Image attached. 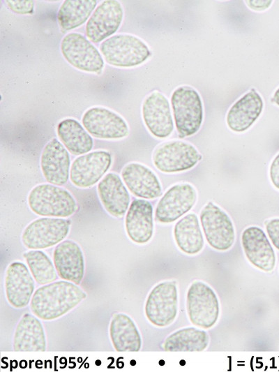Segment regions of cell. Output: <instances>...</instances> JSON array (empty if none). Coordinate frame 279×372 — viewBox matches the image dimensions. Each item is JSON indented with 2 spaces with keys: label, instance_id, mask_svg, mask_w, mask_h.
Returning <instances> with one entry per match:
<instances>
[{
  "label": "cell",
  "instance_id": "1",
  "mask_svg": "<svg viewBox=\"0 0 279 372\" xmlns=\"http://www.w3.org/2000/svg\"><path fill=\"white\" fill-rule=\"evenodd\" d=\"M86 297V292L77 285L59 281L38 288L31 297L30 308L39 319L53 320L74 308Z\"/></svg>",
  "mask_w": 279,
  "mask_h": 372
},
{
  "label": "cell",
  "instance_id": "2",
  "mask_svg": "<svg viewBox=\"0 0 279 372\" xmlns=\"http://www.w3.org/2000/svg\"><path fill=\"white\" fill-rule=\"evenodd\" d=\"M27 203L32 212L43 217L67 218L77 209L76 200L68 190L49 183L34 186Z\"/></svg>",
  "mask_w": 279,
  "mask_h": 372
},
{
  "label": "cell",
  "instance_id": "3",
  "mask_svg": "<svg viewBox=\"0 0 279 372\" xmlns=\"http://www.w3.org/2000/svg\"><path fill=\"white\" fill-rule=\"evenodd\" d=\"M171 105L179 137L197 133L204 117L202 101L197 90L190 86L177 87L172 92Z\"/></svg>",
  "mask_w": 279,
  "mask_h": 372
},
{
  "label": "cell",
  "instance_id": "4",
  "mask_svg": "<svg viewBox=\"0 0 279 372\" xmlns=\"http://www.w3.org/2000/svg\"><path fill=\"white\" fill-rule=\"evenodd\" d=\"M100 52L107 64L121 68L141 65L151 55L142 39L128 34H119L105 39L100 45Z\"/></svg>",
  "mask_w": 279,
  "mask_h": 372
},
{
  "label": "cell",
  "instance_id": "5",
  "mask_svg": "<svg viewBox=\"0 0 279 372\" xmlns=\"http://www.w3.org/2000/svg\"><path fill=\"white\" fill-rule=\"evenodd\" d=\"M186 310L193 325L209 329L215 325L219 318L218 297L209 285L202 281H195L187 291Z\"/></svg>",
  "mask_w": 279,
  "mask_h": 372
},
{
  "label": "cell",
  "instance_id": "6",
  "mask_svg": "<svg viewBox=\"0 0 279 372\" xmlns=\"http://www.w3.org/2000/svg\"><path fill=\"white\" fill-rule=\"evenodd\" d=\"M202 158L195 146L181 140L162 143L155 149L152 155L156 168L167 174L192 169Z\"/></svg>",
  "mask_w": 279,
  "mask_h": 372
},
{
  "label": "cell",
  "instance_id": "7",
  "mask_svg": "<svg viewBox=\"0 0 279 372\" xmlns=\"http://www.w3.org/2000/svg\"><path fill=\"white\" fill-rule=\"evenodd\" d=\"M199 220L206 240L211 247L219 251L232 248L236 237L235 229L225 211L213 202H209L202 207Z\"/></svg>",
  "mask_w": 279,
  "mask_h": 372
},
{
  "label": "cell",
  "instance_id": "8",
  "mask_svg": "<svg viewBox=\"0 0 279 372\" xmlns=\"http://www.w3.org/2000/svg\"><path fill=\"white\" fill-rule=\"evenodd\" d=\"M71 221L65 218L41 217L31 221L22 234L23 245L40 250L63 241L70 232Z\"/></svg>",
  "mask_w": 279,
  "mask_h": 372
},
{
  "label": "cell",
  "instance_id": "9",
  "mask_svg": "<svg viewBox=\"0 0 279 372\" xmlns=\"http://www.w3.org/2000/svg\"><path fill=\"white\" fill-rule=\"evenodd\" d=\"M178 290L174 281H163L149 292L144 307L146 317L153 325L165 327L170 325L178 313Z\"/></svg>",
  "mask_w": 279,
  "mask_h": 372
},
{
  "label": "cell",
  "instance_id": "10",
  "mask_svg": "<svg viewBox=\"0 0 279 372\" xmlns=\"http://www.w3.org/2000/svg\"><path fill=\"white\" fill-rule=\"evenodd\" d=\"M60 49L64 59L75 68L98 74L103 70L105 62L100 52L82 34H67Z\"/></svg>",
  "mask_w": 279,
  "mask_h": 372
},
{
  "label": "cell",
  "instance_id": "11",
  "mask_svg": "<svg viewBox=\"0 0 279 372\" xmlns=\"http://www.w3.org/2000/svg\"><path fill=\"white\" fill-rule=\"evenodd\" d=\"M112 164V154L96 150L78 156L71 163L70 180L76 187H93L103 178Z\"/></svg>",
  "mask_w": 279,
  "mask_h": 372
},
{
  "label": "cell",
  "instance_id": "12",
  "mask_svg": "<svg viewBox=\"0 0 279 372\" xmlns=\"http://www.w3.org/2000/svg\"><path fill=\"white\" fill-rule=\"evenodd\" d=\"M82 124L93 137L102 140H119L127 137L129 127L118 113L101 106L87 109L82 117Z\"/></svg>",
  "mask_w": 279,
  "mask_h": 372
},
{
  "label": "cell",
  "instance_id": "13",
  "mask_svg": "<svg viewBox=\"0 0 279 372\" xmlns=\"http://www.w3.org/2000/svg\"><path fill=\"white\" fill-rule=\"evenodd\" d=\"M197 193L188 183L171 186L159 200L155 210V220L171 223L188 213L195 204Z\"/></svg>",
  "mask_w": 279,
  "mask_h": 372
},
{
  "label": "cell",
  "instance_id": "14",
  "mask_svg": "<svg viewBox=\"0 0 279 372\" xmlns=\"http://www.w3.org/2000/svg\"><path fill=\"white\" fill-rule=\"evenodd\" d=\"M123 19V6L119 1L105 0L94 10L85 26L87 38L98 43L111 37Z\"/></svg>",
  "mask_w": 279,
  "mask_h": 372
},
{
  "label": "cell",
  "instance_id": "15",
  "mask_svg": "<svg viewBox=\"0 0 279 372\" xmlns=\"http://www.w3.org/2000/svg\"><path fill=\"white\" fill-rule=\"evenodd\" d=\"M143 121L150 133L160 139L167 138L174 131V120L169 103L164 94L153 91L142 105Z\"/></svg>",
  "mask_w": 279,
  "mask_h": 372
},
{
  "label": "cell",
  "instance_id": "16",
  "mask_svg": "<svg viewBox=\"0 0 279 372\" xmlns=\"http://www.w3.org/2000/svg\"><path fill=\"white\" fill-rule=\"evenodd\" d=\"M40 165L45 179L56 186H63L70 179V158L69 151L56 138L51 139L44 147Z\"/></svg>",
  "mask_w": 279,
  "mask_h": 372
},
{
  "label": "cell",
  "instance_id": "17",
  "mask_svg": "<svg viewBox=\"0 0 279 372\" xmlns=\"http://www.w3.org/2000/svg\"><path fill=\"white\" fill-rule=\"evenodd\" d=\"M33 277L25 264L15 261L6 269L5 292L8 303L16 308L27 306L34 293Z\"/></svg>",
  "mask_w": 279,
  "mask_h": 372
},
{
  "label": "cell",
  "instance_id": "18",
  "mask_svg": "<svg viewBox=\"0 0 279 372\" xmlns=\"http://www.w3.org/2000/svg\"><path fill=\"white\" fill-rule=\"evenodd\" d=\"M121 176L126 186L135 197L154 200L161 196L163 188L156 173L140 163H130L121 170Z\"/></svg>",
  "mask_w": 279,
  "mask_h": 372
},
{
  "label": "cell",
  "instance_id": "19",
  "mask_svg": "<svg viewBox=\"0 0 279 372\" xmlns=\"http://www.w3.org/2000/svg\"><path fill=\"white\" fill-rule=\"evenodd\" d=\"M241 245L246 258L253 266L266 272L274 269L276 254L262 229L257 226L246 228L241 235Z\"/></svg>",
  "mask_w": 279,
  "mask_h": 372
},
{
  "label": "cell",
  "instance_id": "20",
  "mask_svg": "<svg viewBox=\"0 0 279 372\" xmlns=\"http://www.w3.org/2000/svg\"><path fill=\"white\" fill-rule=\"evenodd\" d=\"M53 262L61 279L80 284L84 275V258L77 243L66 239L58 244L53 251Z\"/></svg>",
  "mask_w": 279,
  "mask_h": 372
},
{
  "label": "cell",
  "instance_id": "21",
  "mask_svg": "<svg viewBox=\"0 0 279 372\" xmlns=\"http://www.w3.org/2000/svg\"><path fill=\"white\" fill-rule=\"evenodd\" d=\"M125 228L129 239L137 244L148 243L153 235V209L144 199L133 200L125 216Z\"/></svg>",
  "mask_w": 279,
  "mask_h": 372
},
{
  "label": "cell",
  "instance_id": "22",
  "mask_svg": "<svg viewBox=\"0 0 279 372\" xmlns=\"http://www.w3.org/2000/svg\"><path fill=\"white\" fill-rule=\"evenodd\" d=\"M121 177L115 172H108L98 182L97 193L105 211L120 218L126 215L130 204V196Z\"/></svg>",
  "mask_w": 279,
  "mask_h": 372
},
{
  "label": "cell",
  "instance_id": "23",
  "mask_svg": "<svg viewBox=\"0 0 279 372\" xmlns=\"http://www.w3.org/2000/svg\"><path fill=\"white\" fill-rule=\"evenodd\" d=\"M264 108L261 95L250 89L229 108L226 116L228 128L236 133L247 131L259 117Z\"/></svg>",
  "mask_w": 279,
  "mask_h": 372
},
{
  "label": "cell",
  "instance_id": "24",
  "mask_svg": "<svg viewBox=\"0 0 279 372\" xmlns=\"http://www.w3.org/2000/svg\"><path fill=\"white\" fill-rule=\"evenodd\" d=\"M15 351L43 352L46 350L45 334L41 322L35 315L24 313L15 328Z\"/></svg>",
  "mask_w": 279,
  "mask_h": 372
},
{
  "label": "cell",
  "instance_id": "25",
  "mask_svg": "<svg viewBox=\"0 0 279 372\" xmlns=\"http://www.w3.org/2000/svg\"><path fill=\"white\" fill-rule=\"evenodd\" d=\"M110 337L116 351L137 352L142 348L140 334L134 321L126 314H114L110 324Z\"/></svg>",
  "mask_w": 279,
  "mask_h": 372
},
{
  "label": "cell",
  "instance_id": "26",
  "mask_svg": "<svg viewBox=\"0 0 279 372\" xmlns=\"http://www.w3.org/2000/svg\"><path fill=\"white\" fill-rule=\"evenodd\" d=\"M56 134L61 142L73 155L85 154L90 152L93 147L92 136L75 119L61 120L57 125Z\"/></svg>",
  "mask_w": 279,
  "mask_h": 372
},
{
  "label": "cell",
  "instance_id": "27",
  "mask_svg": "<svg viewBox=\"0 0 279 372\" xmlns=\"http://www.w3.org/2000/svg\"><path fill=\"white\" fill-rule=\"evenodd\" d=\"M174 237L179 248L186 254L195 255L203 248L204 241L199 221L195 213L180 218L174 228Z\"/></svg>",
  "mask_w": 279,
  "mask_h": 372
},
{
  "label": "cell",
  "instance_id": "28",
  "mask_svg": "<svg viewBox=\"0 0 279 372\" xmlns=\"http://www.w3.org/2000/svg\"><path fill=\"white\" fill-rule=\"evenodd\" d=\"M96 0H66L61 5L57 21L63 33L76 29L89 20L97 7Z\"/></svg>",
  "mask_w": 279,
  "mask_h": 372
},
{
  "label": "cell",
  "instance_id": "29",
  "mask_svg": "<svg viewBox=\"0 0 279 372\" xmlns=\"http://www.w3.org/2000/svg\"><path fill=\"white\" fill-rule=\"evenodd\" d=\"M209 343V336L205 331L186 327L169 335L163 342V348L168 352H199L204 350Z\"/></svg>",
  "mask_w": 279,
  "mask_h": 372
},
{
  "label": "cell",
  "instance_id": "30",
  "mask_svg": "<svg viewBox=\"0 0 279 372\" xmlns=\"http://www.w3.org/2000/svg\"><path fill=\"white\" fill-rule=\"evenodd\" d=\"M34 278L40 285H46L55 281L58 274L54 262L41 250H30L22 255Z\"/></svg>",
  "mask_w": 279,
  "mask_h": 372
},
{
  "label": "cell",
  "instance_id": "31",
  "mask_svg": "<svg viewBox=\"0 0 279 372\" xmlns=\"http://www.w3.org/2000/svg\"><path fill=\"white\" fill-rule=\"evenodd\" d=\"M6 3L12 11L17 14H32L33 12V1L7 0Z\"/></svg>",
  "mask_w": 279,
  "mask_h": 372
},
{
  "label": "cell",
  "instance_id": "32",
  "mask_svg": "<svg viewBox=\"0 0 279 372\" xmlns=\"http://www.w3.org/2000/svg\"><path fill=\"white\" fill-rule=\"evenodd\" d=\"M266 230L273 245L279 250V218H272L266 223Z\"/></svg>",
  "mask_w": 279,
  "mask_h": 372
},
{
  "label": "cell",
  "instance_id": "33",
  "mask_svg": "<svg viewBox=\"0 0 279 372\" xmlns=\"http://www.w3.org/2000/svg\"><path fill=\"white\" fill-rule=\"evenodd\" d=\"M269 178L273 186L279 190V153L273 159L270 165Z\"/></svg>",
  "mask_w": 279,
  "mask_h": 372
},
{
  "label": "cell",
  "instance_id": "34",
  "mask_svg": "<svg viewBox=\"0 0 279 372\" xmlns=\"http://www.w3.org/2000/svg\"><path fill=\"white\" fill-rule=\"evenodd\" d=\"M248 6L255 10H264L272 4V1H246Z\"/></svg>",
  "mask_w": 279,
  "mask_h": 372
},
{
  "label": "cell",
  "instance_id": "35",
  "mask_svg": "<svg viewBox=\"0 0 279 372\" xmlns=\"http://www.w3.org/2000/svg\"><path fill=\"white\" fill-rule=\"evenodd\" d=\"M272 101L279 106V87L274 92Z\"/></svg>",
  "mask_w": 279,
  "mask_h": 372
}]
</instances>
